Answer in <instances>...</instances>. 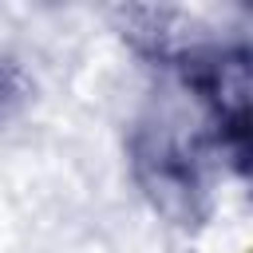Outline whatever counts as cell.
Segmentation results:
<instances>
[{"mask_svg": "<svg viewBox=\"0 0 253 253\" xmlns=\"http://www.w3.org/2000/svg\"><path fill=\"white\" fill-rule=\"evenodd\" d=\"M130 166L150 206L174 225H202L210 213V170L198 134L174 119H142L130 134Z\"/></svg>", "mask_w": 253, "mask_h": 253, "instance_id": "2", "label": "cell"}, {"mask_svg": "<svg viewBox=\"0 0 253 253\" xmlns=\"http://www.w3.org/2000/svg\"><path fill=\"white\" fill-rule=\"evenodd\" d=\"M134 36H146V47L170 63L186 91L206 107V115L217 126V142L233 154L237 170L249 162V51L241 43H170L162 20L150 12L146 28Z\"/></svg>", "mask_w": 253, "mask_h": 253, "instance_id": "1", "label": "cell"}]
</instances>
